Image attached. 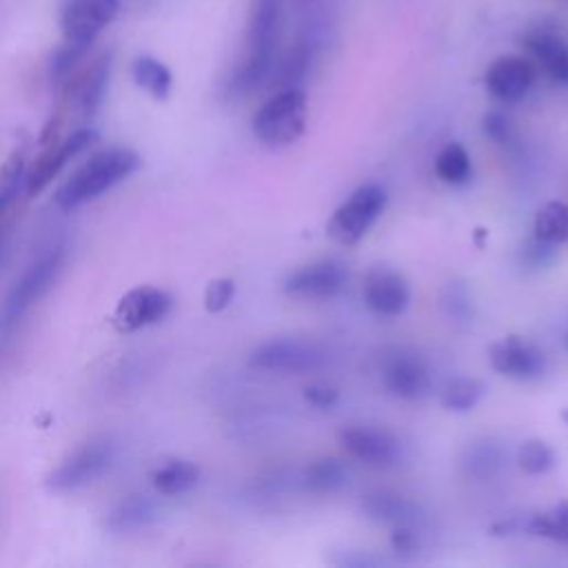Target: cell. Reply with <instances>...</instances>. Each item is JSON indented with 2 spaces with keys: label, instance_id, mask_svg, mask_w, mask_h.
I'll return each mask as SVG.
<instances>
[{
  "label": "cell",
  "instance_id": "1",
  "mask_svg": "<svg viewBox=\"0 0 568 568\" xmlns=\"http://www.w3.org/2000/svg\"><path fill=\"white\" fill-rule=\"evenodd\" d=\"M142 160L133 149L126 146H109L93 153L55 193V204L62 211H73L102 193L111 186L129 178L140 169Z\"/></svg>",
  "mask_w": 568,
  "mask_h": 568
},
{
  "label": "cell",
  "instance_id": "2",
  "mask_svg": "<svg viewBox=\"0 0 568 568\" xmlns=\"http://www.w3.org/2000/svg\"><path fill=\"white\" fill-rule=\"evenodd\" d=\"M280 13H282V0H253L248 36H246V53L229 82V89L233 93H246L255 89L271 73L275 62Z\"/></svg>",
  "mask_w": 568,
  "mask_h": 568
},
{
  "label": "cell",
  "instance_id": "3",
  "mask_svg": "<svg viewBox=\"0 0 568 568\" xmlns=\"http://www.w3.org/2000/svg\"><path fill=\"white\" fill-rule=\"evenodd\" d=\"M64 262L67 246L53 244L33 264L27 266V271L18 277L0 308V339H7V335L13 333L20 320L51 291L64 268Z\"/></svg>",
  "mask_w": 568,
  "mask_h": 568
},
{
  "label": "cell",
  "instance_id": "4",
  "mask_svg": "<svg viewBox=\"0 0 568 568\" xmlns=\"http://www.w3.org/2000/svg\"><path fill=\"white\" fill-rule=\"evenodd\" d=\"M253 133L266 146L295 142L306 126V93L300 87L280 89L253 115Z\"/></svg>",
  "mask_w": 568,
  "mask_h": 568
},
{
  "label": "cell",
  "instance_id": "5",
  "mask_svg": "<svg viewBox=\"0 0 568 568\" xmlns=\"http://www.w3.org/2000/svg\"><path fill=\"white\" fill-rule=\"evenodd\" d=\"M384 206L386 191L379 184H364L335 209L326 224V235L342 246H351L364 237V233L373 226Z\"/></svg>",
  "mask_w": 568,
  "mask_h": 568
},
{
  "label": "cell",
  "instance_id": "6",
  "mask_svg": "<svg viewBox=\"0 0 568 568\" xmlns=\"http://www.w3.org/2000/svg\"><path fill=\"white\" fill-rule=\"evenodd\" d=\"M115 450L111 439L98 437L78 446L67 459H62L47 477L53 490H78L102 477L113 464Z\"/></svg>",
  "mask_w": 568,
  "mask_h": 568
},
{
  "label": "cell",
  "instance_id": "7",
  "mask_svg": "<svg viewBox=\"0 0 568 568\" xmlns=\"http://www.w3.org/2000/svg\"><path fill=\"white\" fill-rule=\"evenodd\" d=\"M98 140V133L91 126L75 129L67 138H53L44 142L42 153L33 160L31 169L24 173V193L29 197L42 193L53 178L82 151H87Z\"/></svg>",
  "mask_w": 568,
  "mask_h": 568
},
{
  "label": "cell",
  "instance_id": "8",
  "mask_svg": "<svg viewBox=\"0 0 568 568\" xmlns=\"http://www.w3.org/2000/svg\"><path fill=\"white\" fill-rule=\"evenodd\" d=\"M326 362V353L306 339L282 337L255 346L248 355V366L273 373H308Z\"/></svg>",
  "mask_w": 568,
  "mask_h": 568
},
{
  "label": "cell",
  "instance_id": "9",
  "mask_svg": "<svg viewBox=\"0 0 568 568\" xmlns=\"http://www.w3.org/2000/svg\"><path fill=\"white\" fill-rule=\"evenodd\" d=\"M118 13L120 0H64L60 7V29L64 40L91 47Z\"/></svg>",
  "mask_w": 568,
  "mask_h": 568
},
{
  "label": "cell",
  "instance_id": "10",
  "mask_svg": "<svg viewBox=\"0 0 568 568\" xmlns=\"http://www.w3.org/2000/svg\"><path fill=\"white\" fill-rule=\"evenodd\" d=\"M173 306V297L158 286H135L124 293L113 311V326L120 333H133L162 322Z\"/></svg>",
  "mask_w": 568,
  "mask_h": 568
},
{
  "label": "cell",
  "instance_id": "11",
  "mask_svg": "<svg viewBox=\"0 0 568 568\" xmlns=\"http://www.w3.org/2000/svg\"><path fill=\"white\" fill-rule=\"evenodd\" d=\"M488 362L499 375L517 382L539 379L548 366L544 351L519 335H508L490 344Z\"/></svg>",
  "mask_w": 568,
  "mask_h": 568
},
{
  "label": "cell",
  "instance_id": "12",
  "mask_svg": "<svg viewBox=\"0 0 568 568\" xmlns=\"http://www.w3.org/2000/svg\"><path fill=\"white\" fill-rule=\"evenodd\" d=\"M535 78L537 67L530 58L501 55L486 69L484 84L495 100L504 104H517L528 95Z\"/></svg>",
  "mask_w": 568,
  "mask_h": 568
},
{
  "label": "cell",
  "instance_id": "13",
  "mask_svg": "<svg viewBox=\"0 0 568 568\" xmlns=\"http://www.w3.org/2000/svg\"><path fill=\"white\" fill-rule=\"evenodd\" d=\"M384 386L402 399H422L430 390L428 366L417 353L395 351L382 364Z\"/></svg>",
  "mask_w": 568,
  "mask_h": 568
},
{
  "label": "cell",
  "instance_id": "14",
  "mask_svg": "<svg viewBox=\"0 0 568 568\" xmlns=\"http://www.w3.org/2000/svg\"><path fill=\"white\" fill-rule=\"evenodd\" d=\"M339 442L353 457L375 468H388L397 464L402 455L397 437L384 428L351 426L339 433Z\"/></svg>",
  "mask_w": 568,
  "mask_h": 568
},
{
  "label": "cell",
  "instance_id": "15",
  "mask_svg": "<svg viewBox=\"0 0 568 568\" xmlns=\"http://www.w3.org/2000/svg\"><path fill=\"white\" fill-rule=\"evenodd\" d=\"M364 302L382 317H395L406 311L410 302V291L406 280L386 266H375L364 280Z\"/></svg>",
  "mask_w": 568,
  "mask_h": 568
},
{
  "label": "cell",
  "instance_id": "16",
  "mask_svg": "<svg viewBox=\"0 0 568 568\" xmlns=\"http://www.w3.org/2000/svg\"><path fill=\"white\" fill-rule=\"evenodd\" d=\"M348 273L339 262L324 260L293 271L284 280V293L297 297H335L346 286Z\"/></svg>",
  "mask_w": 568,
  "mask_h": 568
},
{
  "label": "cell",
  "instance_id": "17",
  "mask_svg": "<svg viewBox=\"0 0 568 568\" xmlns=\"http://www.w3.org/2000/svg\"><path fill=\"white\" fill-rule=\"evenodd\" d=\"M109 75H111V58L102 55L91 67H87L80 75H73V80L64 82L67 84L64 98L69 104L73 102V109L82 120H91L98 113L109 87Z\"/></svg>",
  "mask_w": 568,
  "mask_h": 568
},
{
  "label": "cell",
  "instance_id": "18",
  "mask_svg": "<svg viewBox=\"0 0 568 568\" xmlns=\"http://www.w3.org/2000/svg\"><path fill=\"white\" fill-rule=\"evenodd\" d=\"M524 47L550 80L568 84V42L557 31L535 27L526 31Z\"/></svg>",
  "mask_w": 568,
  "mask_h": 568
},
{
  "label": "cell",
  "instance_id": "19",
  "mask_svg": "<svg viewBox=\"0 0 568 568\" xmlns=\"http://www.w3.org/2000/svg\"><path fill=\"white\" fill-rule=\"evenodd\" d=\"M359 508L368 519L388 524V526H404V524L422 526V519H424L419 508L413 501L388 490H375L364 495L359 501Z\"/></svg>",
  "mask_w": 568,
  "mask_h": 568
},
{
  "label": "cell",
  "instance_id": "20",
  "mask_svg": "<svg viewBox=\"0 0 568 568\" xmlns=\"http://www.w3.org/2000/svg\"><path fill=\"white\" fill-rule=\"evenodd\" d=\"M158 517V506L149 495L124 497L106 517V528L115 532H131L149 526Z\"/></svg>",
  "mask_w": 568,
  "mask_h": 568
},
{
  "label": "cell",
  "instance_id": "21",
  "mask_svg": "<svg viewBox=\"0 0 568 568\" xmlns=\"http://www.w3.org/2000/svg\"><path fill=\"white\" fill-rule=\"evenodd\" d=\"M24 189V151L16 149L0 169V233L13 220L20 191Z\"/></svg>",
  "mask_w": 568,
  "mask_h": 568
},
{
  "label": "cell",
  "instance_id": "22",
  "mask_svg": "<svg viewBox=\"0 0 568 568\" xmlns=\"http://www.w3.org/2000/svg\"><path fill=\"white\" fill-rule=\"evenodd\" d=\"M200 479V468L189 459H169L151 473V484L160 495H182Z\"/></svg>",
  "mask_w": 568,
  "mask_h": 568
},
{
  "label": "cell",
  "instance_id": "23",
  "mask_svg": "<svg viewBox=\"0 0 568 568\" xmlns=\"http://www.w3.org/2000/svg\"><path fill=\"white\" fill-rule=\"evenodd\" d=\"M131 75L140 89H144L151 98L164 100L171 93L173 75L160 60L151 55H138L131 64Z\"/></svg>",
  "mask_w": 568,
  "mask_h": 568
},
{
  "label": "cell",
  "instance_id": "24",
  "mask_svg": "<svg viewBox=\"0 0 568 568\" xmlns=\"http://www.w3.org/2000/svg\"><path fill=\"white\" fill-rule=\"evenodd\" d=\"M521 532L552 539L557 544L568 546V501H561L550 510L535 513V515L526 517Z\"/></svg>",
  "mask_w": 568,
  "mask_h": 568
},
{
  "label": "cell",
  "instance_id": "25",
  "mask_svg": "<svg viewBox=\"0 0 568 568\" xmlns=\"http://www.w3.org/2000/svg\"><path fill=\"white\" fill-rule=\"evenodd\" d=\"M486 395V384L477 377H453L446 382V386L442 388L439 402L446 410H455V413H466L470 408H475L481 397Z\"/></svg>",
  "mask_w": 568,
  "mask_h": 568
},
{
  "label": "cell",
  "instance_id": "26",
  "mask_svg": "<svg viewBox=\"0 0 568 568\" xmlns=\"http://www.w3.org/2000/svg\"><path fill=\"white\" fill-rule=\"evenodd\" d=\"M532 231H535L532 235H537L544 242H550L555 246L566 244L568 242V204L559 200L544 204L535 215Z\"/></svg>",
  "mask_w": 568,
  "mask_h": 568
},
{
  "label": "cell",
  "instance_id": "27",
  "mask_svg": "<svg viewBox=\"0 0 568 568\" xmlns=\"http://www.w3.org/2000/svg\"><path fill=\"white\" fill-rule=\"evenodd\" d=\"M435 171H437L439 180H444L446 184L468 182L473 175L468 151L459 142H448L435 160Z\"/></svg>",
  "mask_w": 568,
  "mask_h": 568
},
{
  "label": "cell",
  "instance_id": "28",
  "mask_svg": "<svg viewBox=\"0 0 568 568\" xmlns=\"http://www.w3.org/2000/svg\"><path fill=\"white\" fill-rule=\"evenodd\" d=\"M501 448L493 442H479V444H473L464 459H462V468L468 477H475V479H488L493 477L499 468H501Z\"/></svg>",
  "mask_w": 568,
  "mask_h": 568
},
{
  "label": "cell",
  "instance_id": "29",
  "mask_svg": "<svg viewBox=\"0 0 568 568\" xmlns=\"http://www.w3.org/2000/svg\"><path fill=\"white\" fill-rule=\"evenodd\" d=\"M306 484L317 493H333L348 484V468L337 459H320L306 468Z\"/></svg>",
  "mask_w": 568,
  "mask_h": 568
},
{
  "label": "cell",
  "instance_id": "30",
  "mask_svg": "<svg viewBox=\"0 0 568 568\" xmlns=\"http://www.w3.org/2000/svg\"><path fill=\"white\" fill-rule=\"evenodd\" d=\"M555 450L544 439H528L517 453V464L528 475H544L555 466Z\"/></svg>",
  "mask_w": 568,
  "mask_h": 568
},
{
  "label": "cell",
  "instance_id": "31",
  "mask_svg": "<svg viewBox=\"0 0 568 568\" xmlns=\"http://www.w3.org/2000/svg\"><path fill=\"white\" fill-rule=\"evenodd\" d=\"M87 51H89L87 44H78V42L64 40L62 47H58L55 53L51 55V62H49L51 80L53 82H67L69 75H73L78 62L84 58Z\"/></svg>",
  "mask_w": 568,
  "mask_h": 568
},
{
  "label": "cell",
  "instance_id": "32",
  "mask_svg": "<svg viewBox=\"0 0 568 568\" xmlns=\"http://www.w3.org/2000/svg\"><path fill=\"white\" fill-rule=\"evenodd\" d=\"M442 306L448 317L455 322H470L473 320V297L464 282L453 280L446 284L442 293Z\"/></svg>",
  "mask_w": 568,
  "mask_h": 568
},
{
  "label": "cell",
  "instance_id": "33",
  "mask_svg": "<svg viewBox=\"0 0 568 568\" xmlns=\"http://www.w3.org/2000/svg\"><path fill=\"white\" fill-rule=\"evenodd\" d=\"M557 255V246L550 242L539 240L537 235L528 237L526 242H521L519 251H517V264L524 271H539L544 266H548Z\"/></svg>",
  "mask_w": 568,
  "mask_h": 568
},
{
  "label": "cell",
  "instance_id": "34",
  "mask_svg": "<svg viewBox=\"0 0 568 568\" xmlns=\"http://www.w3.org/2000/svg\"><path fill=\"white\" fill-rule=\"evenodd\" d=\"M235 293V284L229 277H217L213 282H209L206 291H204V308L209 313H220L224 311Z\"/></svg>",
  "mask_w": 568,
  "mask_h": 568
},
{
  "label": "cell",
  "instance_id": "35",
  "mask_svg": "<svg viewBox=\"0 0 568 568\" xmlns=\"http://www.w3.org/2000/svg\"><path fill=\"white\" fill-rule=\"evenodd\" d=\"M390 546H393V550H395L399 557H404V559L415 557L417 550H419V526H413V524L393 526Z\"/></svg>",
  "mask_w": 568,
  "mask_h": 568
},
{
  "label": "cell",
  "instance_id": "36",
  "mask_svg": "<svg viewBox=\"0 0 568 568\" xmlns=\"http://www.w3.org/2000/svg\"><path fill=\"white\" fill-rule=\"evenodd\" d=\"M481 129H484L486 138H490L497 144H508L513 140L510 120L501 111H488L481 120Z\"/></svg>",
  "mask_w": 568,
  "mask_h": 568
},
{
  "label": "cell",
  "instance_id": "37",
  "mask_svg": "<svg viewBox=\"0 0 568 568\" xmlns=\"http://www.w3.org/2000/svg\"><path fill=\"white\" fill-rule=\"evenodd\" d=\"M304 399L317 408H331L337 404L339 390L328 382H311L304 386Z\"/></svg>",
  "mask_w": 568,
  "mask_h": 568
},
{
  "label": "cell",
  "instance_id": "38",
  "mask_svg": "<svg viewBox=\"0 0 568 568\" xmlns=\"http://www.w3.org/2000/svg\"><path fill=\"white\" fill-rule=\"evenodd\" d=\"M561 419H564V422H566V424H568V408H566V410H564V413H561Z\"/></svg>",
  "mask_w": 568,
  "mask_h": 568
},
{
  "label": "cell",
  "instance_id": "39",
  "mask_svg": "<svg viewBox=\"0 0 568 568\" xmlns=\"http://www.w3.org/2000/svg\"><path fill=\"white\" fill-rule=\"evenodd\" d=\"M566 348H568V335H566Z\"/></svg>",
  "mask_w": 568,
  "mask_h": 568
}]
</instances>
